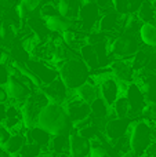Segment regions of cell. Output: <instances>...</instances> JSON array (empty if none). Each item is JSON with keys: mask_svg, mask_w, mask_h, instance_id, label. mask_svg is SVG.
<instances>
[{"mask_svg": "<svg viewBox=\"0 0 156 157\" xmlns=\"http://www.w3.org/2000/svg\"><path fill=\"white\" fill-rule=\"evenodd\" d=\"M37 125L53 136L69 135L73 131V123L69 119L65 106L58 103H49L40 112Z\"/></svg>", "mask_w": 156, "mask_h": 157, "instance_id": "6da1fadb", "label": "cell"}, {"mask_svg": "<svg viewBox=\"0 0 156 157\" xmlns=\"http://www.w3.org/2000/svg\"><path fill=\"white\" fill-rule=\"evenodd\" d=\"M130 150L138 157H142L155 142V130L145 120H135L129 130Z\"/></svg>", "mask_w": 156, "mask_h": 157, "instance_id": "7a4b0ae2", "label": "cell"}, {"mask_svg": "<svg viewBox=\"0 0 156 157\" xmlns=\"http://www.w3.org/2000/svg\"><path fill=\"white\" fill-rule=\"evenodd\" d=\"M58 72H60L61 80L65 83V86L68 87L71 91H75V90L79 88L80 86L87 83L88 78L91 76L90 68L86 65L82 58H72V59H68Z\"/></svg>", "mask_w": 156, "mask_h": 157, "instance_id": "3957f363", "label": "cell"}, {"mask_svg": "<svg viewBox=\"0 0 156 157\" xmlns=\"http://www.w3.org/2000/svg\"><path fill=\"white\" fill-rule=\"evenodd\" d=\"M108 50H109V55L115 59L129 61L140 51V41L135 35L122 33V35L111 39L108 43Z\"/></svg>", "mask_w": 156, "mask_h": 157, "instance_id": "277c9868", "label": "cell"}, {"mask_svg": "<svg viewBox=\"0 0 156 157\" xmlns=\"http://www.w3.org/2000/svg\"><path fill=\"white\" fill-rule=\"evenodd\" d=\"M50 103L47 95L41 91V88H36L30 94V97L21 105L22 117H24V124L29 130L32 127L37 125V120L40 116V112Z\"/></svg>", "mask_w": 156, "mask_h": 157, "instance_id": "5b68a950", "label": "cell"}, {"mask_svg": "<svg viewBox=\"0 0 156 157\" xmlns=\"http://www.w3.org/2000/svg\"><path fill=\"white\" fill-rule=\"evenodd\" d=\"M6 90H7V94L10 97V102L21 106L36 90V87L24 76L21 78L10 76L8 81L6 83Z\"/></svg>", "mask_w": 156, "mask_h": 157, "instance_id": "8992f818", "label": "cell"}, {"mask_svg": "<svg viewBox=\"0 0 156 157\" xmlns=\"http://www.w3.org/2000/svg\"><path fill=\"white\" fill-rule=\"evenodd\" d=\"M102 17V8L94 2L83 3L80 10L79 18H77V29L83 30L86 33H91L97 26Z\"/></svg>", "mask_w": 156, "mask_h": 157, "instance_id": "52a82bcc", "label": "cell"}, {"mask_svg": "<svg viewBox=\"0 0 156 157\" xmlns=\"http://www.w3.org/2000/svg\"><path fill=\"white\" fill-rule=\"evenodd\" d=\"M124 19H126V15H122V14L116 13L115 10L107 11L105 14H102L97 29L108 36H113V35L119 36L123 33Z\"/></svg>", "mask_w": 156, "mask_h": 157, "instance_id": "ba28073f", "label": "cell"}, {"mask_svg": "<svg viewBox=\"0 0 156 157\" xmlns=\"http://www.w3.org/2000/svg\"><path fill=\"white\" fill-rule=\"evenodd\" d=\"M64 106H65L66 112H68V114H69V119L72 120V123H73V124L83 121V120H86V119H88V117H90V114H91L90 105H88V103H86L84 101L79 99V98L75 95V91L72 92L71 98H69V99L64 103Z\"/></svg>", "mask_w": 156, "mask_h": 157, "instance_id": "9c48e42d", "label": "cell"}, {"mask_svg": "<svg viewBox=\"0 0 156 157\" xmlns=\"http://www.w3.org/2000/svg\"><path fill=\"white\" fill-rule=\"evenodd\" d=\"M126 98L129 101L130 105V117L131 116H141L142 110L145 109V106L148 105V101H146L145 94L142 92V90L140 88L137 83H130L127 86L126 90Z\"/></svg>", "mask_w": 156, "mask_h": 157, "instance_id": "30bf717a", "label": "cell"}, {"mask_svg": "<svg viewBox=\"0 0 156 157\" xmlns=\"http://www.w3.org/2000/svg\"><path fill=\"white\" fill-rule=\"evenodd\" d=\"M28 68L36 75L43 86H49L50 83L60 77V72L54 68L50 62L41 59H32L28 62Z\"/></svg>", "mask_w": 156, "mask_h": 157, "instance_id": "8fae6325", "label": "cell"}, {"mask_svg": "<svg viewBox=\"0 0 156 157\" xmlns=\"http://www.w3.org/2000/svg\"><path fill=\"white\" fill-rule=\"evenodd\" d=\"M41 91L47 95L50 103H58V105H64L71 98L72 92H73L65 86V83L61 80V77L55 78L49 86H43Z\"/></svg>", "mask_w": 156, "mask_h": 157, "instance_id": "7c38bea8", "label": "cell"}, {"mask_svg": "<svg viewBox=\"0 0 156 157\" xmlns=\"http://www.w3.org/2000/svg\"><path fill=\"white\" fill-rule=\"evenodd\" d=\"M131 123H133V120L130 119V117H126V119H119V117H116V119L109 120L107 127H105V131H104L108 142H109L111 145H113L118 139L127 135L130 127H131Z\"/></svg>", "mask_w": 156, "mask_h": 157, "instance_id": "4fadbf2b", "label": "cell"}, {"mask_svg": "<svg viewBox=\"0 0 156 157\" xmlns=\"http://www.w3.org/2000/svg\"><path fill=\"white\" fill-rule=\"evenodd\" d=\"M3 124L8 128L13 134L17 132H25L26 134L28 128L24 124V117H22L21 106L17 103H8L6 108V119Z\"/></svg>", "mask_w": 156, "mask_h": 157, "instance_id": "5bb4252c", "label": "cell"}, {"mask_svg": "<svg viewBox=\"0 0 156 157\" xmlns=\"http://www.w3.org/2000/svg\"><path fill=\"white\" fill-rule=\"evenodd\" d=\"M109 69L112 72V76L118 78L120 83H134L135 80V71L133 69L130 61L126 59H115L111 62Z\"/></svg>", "mask_w": 156, "mask_h": 157, "instance_id": "9a60e30c", "label": "cell"}, {"mask_svg": "<svg viewBox=\"0 0 156 157\" xmlns=\"http://www.w3.org/2000/svg\"><path fill=\"white\" fill-rule=\"evenodd\" d=\"M91 152V141L82 136L77 131L69 135V155L71 157H88Z\"/></svg>", "mask_w": 156, "mask_h": 157, "instance_id": "2e32d148", "label": "cell"}, {"mask_svg": "<svg viewBox=\"0 0 156 157\" xmlns=\"http://www.w3.org/2000/svg\"><path fill=\"white\" fill-rule=\"evenodd\" d=\"M26 139H28V142H33V144L39 145L44 152H49L53 135H50L46 130H43V128H40L39 125H36V127H32V128H29V130H26Z\"/></svg>", "mask_w": 156, "mask_h": 157, "instance_id": "e0dca14e", "label": "cell"}, {"mask_svg": "<svg viewBox=\"0 0 156 157\" xmlns=\"http://www.w3.org/2000/svg\"><path fill=\"white\" fill-rule=\"evenodd\" d=\"M82 6H83L82 0H60L58 11H60L61 15L65 17L66 19L75 22L79 18Z\"/></svg>", "mask_w": 156, "mask_h": 157, "instance_id": "ac0fdd59", "label": "cell"}, {"mask_svg": "<svg viewBox=\"0 0 156 157\" xmlns=\"http://www.w3.org/2000/svg\"><path fill=\"white\" fill-rule=\"evenodd\" d=\"M79 51H80V57H82V59L84 61V63L88 66V68H90L91 72L101 69L99 57H98V52H97L96 46L87 43V44H84V46H83Z\"/></svg>", "mask_w": 156, "mask_h": 157, "instance_id": "d6986e66", "label": "cell"}, {"mask_svg": "<svg viewBox=\"0 0 156 157\" xmlns=\"http://www.w3.org/2000/svg\"><path fill=\"white\" fill-rule=\"evenodd\" d=\"M75 95H76L79 99L84 101L86 103L91 105L97 98H99V87L97 84H91V83H84L83 86H80L79 88L75 90Z\"/></svg>", "mask_w": 156, "mask_h": 157, "instance_id": "ffe728a7", "label": "cell"}, {"mask_svg": "<svg viewBox=\"0 0 156 157\" xmlns=\"http://www.w3.org/2000/svg\"><path fill=\"white\" fill-rule=\"evenodd\" d=\"M44 24H46L47 30H50V32L62 33V32H65V30L71 29L75 25V22L69 21V19H66L65 17H62L61 14H58V15L50 17V18L44 19Z\"/></svg>", "mask_w": 156, "mask_h": 157, "instance_id": "44dd1931", "label": "cell"}, {"mask_svg": "<svg viewBox=\"0 0 156 157\" xmlns=\"http://www.w3.org/2000/svg\"><path fill=\"white\" fill-rule=\"evenodd\" d=\"M28 142L26 139V134L25 132H17V134H13L11 138L7 141V144L3 146V149L6 152H8L11 156L14 155H19V152L22 150V147L25 146V144Z\"/></svg>", "mask_w": 156, "mask_h": 157, "instance_id": "7402d4cb", "label": "cell"}, {"mask_svg": "<svg viewBox=\"0 0 156 157\" xmlns=\"http://www.w3.org/2000/svg\"><path fill=\"white\" fill-rule=\"evenodd\" d=\"M140 40L149 48H156V24H144L141 26L140 32Z\"/></svg>", "mask_w": 156, "mask_h": 157, "instance_id": "603a6c76", "label": "cell"}, {"mask_svg": "<svg viewBox=\"0 0 156 157\" xmlns=\"http://www.w3.org/2000/svg\"><path fill=\"white\" fill-rule=\"evenodd\" d=\"M71 135V134H69ZM69 135H57L53 136L51 144H50L49 152L54 156L69 153Z\"/></svg>", "mask_w": 156, "mask_h": 157, "instance_id": "cb8c5ba5", "label": "cell"}, {"mask_svg": "<svg viewBox=\"0 0 156 157\" xmlns=\"http://www.w3.org/2000/svg\"><path fill=\"white\" fill-rule=\"evenodd\" d=\"M151 55H152V48L151 50L140 48V51H138L131 59H129L130 63H131V66H133V69L135 71V73L146 69V65H148L149 59H151Z\"/></svg>", "mask_w": 156, "mask_h": 157, "instance_id": "d4e9b609", "label": "cell"}, {"mask_svg": "<svg viewBox=\"0 0 156 157\" xmlns=\"http://www.w3.org/2000/svg\"><path fill=\"white\" fill-rule=\"evenodd\" d=\"M144 25V22L140 19L137 13H130L126 15L124 19V28L123 33H130V35H135L137 32H140L141 26Z\"/></svg>", "mask_w": 156, "mask_h": 157, "instance_id": "484cf974", "label": "cell"}, {"mask_svg": "<svg viewBox=\"0 0 156 157\" xmlns=\"http://www.w3.org/2000/svg\"><path fill=\"white\" fill-rule=\"evenodd\" d=\"M155 13H156V7L151 0H145L142 3V6L140 7V10L137 11L138 17H140V19L144 24H152V21H155Z\"/></svg>", "mask_w": 156, "mask_h": 157, "instance_id": "4316f807", "label": "cell"}, {"mask_svg": "<svg viewBox=\"0 0 156 157\" xmlns=\"http://www.w3.org/2000/svg\"><path fill=\"white\" fill-rule=\"evenodd\" d=\"M112 109H113L115 116L119 117V119L130 117V105H129V101H127L126 95H120L119 99L115 102V105L112 106Z\"/></svg>", "mask_w": 156, "mask_h": 157, "instance_id": "83f0119b", "label": "cell"}, {"mask_svg": "<svg viewBox=\"0 0 156 157\" xmlns=\"http://www.w3.org/2000/svg\"><path fill=\"white\" fill-rule=\"evenodd\" d=\"M44 150L41 149L39 145L33 144V142H26L25 146L22 147V150L19 152L21 157H40L43 155Z\"/></svg>", "mask_w": 156, "mask_h": 157, "instance_id": "f1b7e54d", "label": "cell"}, {"mask_svg": "<svg viewBox=\"0 0 156 157\" xmlns=\"http://www.w3.org/2000/svg\"><path fill=\"white\" fill-rule=\"evenodd\" d=\"M15 35V26L8 19H3L2 25H0V39L3 41H10Z\"/></svg>", "mask_w": 156, "mask_h": 157, "instance_id": "f546056e", "label": "cell"}, {"mask_svg": "<svg viewBox=\"0 0 156 157\" xmlns=\"http://www.w3.org/2000/svg\"><path fill=\"white\" fill-rule=\"evenodd\" d=\"M112 7L116 13L122 15L130 14V2L129 0H112Z\"/></svg>", "mask_w": 156, "mask_h": 157, "instance_id": "4dcf8cb0", "label": "cell"}, {"mask_svg": "<svg viewBox=\"0 0 156 157\" xmlns=\"http://www.w3.org/2000/svg\"><path fill=\"white\" fill-rule=\"evenodd\" d=\"M60 11H58V7L54 6L53 3H46L44 6H41L40 8V17L44 19L50 18V17H54V15H58Z\"/></svg>", "mask_w": 156, "mask_h": 157, "instance_id": "1f68e13d", "label": "cell"}, {"mask_svg": "<svg viewBox=\"0 0 156 157\" xmlns=\"http://www.w3.org/2000/svg\"><path fill=\"white\" fill-rule=\"evenodd\" d=\"M11 135H13V132H11L4 124H0V146L2 147L4 146L8 139L11 138Z\"/></svg>", "mask_w": 156, "mask_h": 157, "instance_id": "d6a6232c", "label": "cell"}, {"mask_svg": "<svg viewBox=\"0 0 156 157\" xmlns=\"http://www.w3.org/2000/svg\"><path fill=\"white\" fill-rule=\"evenodd\" d=\"M10 78V72H8V66L0 62V84L6 86V83Z\"/></svg>", "mask_w": 156, "mask_h": 157, "instance_id": "836d02e7", "label": "cell"}, {"mask_svg": "<svg viewBox=\"0 0 156 157\" xmlns=\"http://www.w3.org/2000/svg\"><path fill=\"white\" fill-rule=\"evenodd\" d=\"M19 2L22 3V4L25 6V7L28 8V10H30L33 13V11L36 10V8L40 6V2L41 0H19Z\"/></svg>", "mask_w": 156, "mask_h": 157, "instance_id": "e575fe53", "label": "cell"}, {"mask_svg": "<svg viewBox=\"0 0 156 157\" xmlns=\"http://www.w3.org/2000/svg\"><path fill=\"white\" fill-rule=\"evenodd\" d=\"M146 71L151 72V73L156 75V52L152 50V55H151V59H149L148 65H146Z\"/></svg>", "mask_w": 156, "mask_h": 157, "instance_id": "d590c367", "label": "cell"}, {"mask_svg": "<svg viewBox=\"0 0 156 157\" xmlns=\"http://www.w3.org/2000/svg\"><path fill=\"white\" fill-rule=\"evenodd\" d=\"M0 103H4V105L10 103V97L7 94L6 86H2V84H0Z\"/></svg>", "mask_w": 156, "mask_h": 157, "instance_id": "8d00e7d4", "label": "cell"}, {"mask_svg": "<svg viewBox=\"0 0 156 157\" xmlns=\"http://www.w3.org/2000/svg\"><path fill=\"white\" fill-rule=\"evenodd\" d=\"M96 3L102 8V10H107L109 7V4L112 3V0H96Z\"/></svg>", "mask_w": 156, "mask_h": 157, "instance_id": "74e56055", "label": "cell"}, {"mask_svg": "<svg viewBox=\"0 0 156 157\" xmlns=\"http://www.w3.org/2000/svg\"><path fill=\"white\" fill-rule=\"evenodd\" d=\"M6 108H7V105H4V103H0V124H3V123H4V119H6Z\"/></svg>", "mask_w": 156, "mask_h": 157, "instance_id": "f35d334b", "label": "cell"}, {"mask_svg": "<svg viewBox=\"0 0 156 157\" xmlns=\"http://www.w3.org/2000/svg\"><path fill=\"white\" fill-rule=\"evenodd\" d=\"M0 157H13V156H11L8 152H6V150L0 146Z\"/></svg>", "mask_w": 156, "mask_h": 157, "instance_id": "ab89813d", "label": "cell"}, {"mask_svg": "<svg viewBox=\"0 0 156 157\" xmlns=\"http://www.w3.org/2000/svg\"><path fill=\"white\" fill-rule=\"evenodd\" d=\"M119 157H138L137 155H134V153L130 150V152H127V153H123V155H120Z\"/></svg>", "mask_w": 156, "mask_h": 157, "instance_id": "60d3db41", "label": "cell"}, {"mask_svg": "<svg viewBox=\"0 0 156 157\" xmlns=\"http://www.w3.org/2000/svg\"><path fill=\"white\" fill-rule=\"evenodd\" d=\"M55 157H71V155H69V153H64V155H58Z\"/></svg>", "mask_w": 156, "mask_h": 157, "instance_id": "b9f144b4", "label": "cell"}, {"mask_svg": "<svg viewBox=\"0 0 156 157\" xmlns=\"http://www.w3.org/2000/svg\"><path fill=\"white\" fill-rule=\"evenodd\" d=\"M83 3H88V2H94V0H82Z\"/></svg>", "mask_w": 156, "mask_h": 157, "instance_id": "7bdbcfd3", "label": "cell"}, {"mask_svg": "<svg viewBox=\"0 0 156 157\" xmlns=\"http://www.w3.org/2000/svg\"><path fill=\"white\" fill-rule=\"evenodd\" d=\"M151 2H152V3H154V6H155V7H156V0H151Z\"/></svg>", "mask_w": 156, "mask_h": 157, "instance_id": "ee69618b", "label": "cell"}, {"mask_svg": "<svg viewBox=\"0 0 156 157\" xmlns=\"http://www.w3.org/2000/svg\"><path fill=\"white\" fill-rule=\"evenodd\" d=\"M155 24H156V13H155Z\"/></svg>", "mask_w": 156, "mask_h": 157, "instance_id": "f6af8a7d", "label": "cell"}, {"mask_svg": "<svg viewBox=\"0 0 156 157\" xmlns=\"http://www.w3.org/2000/svg\"><path fill=\"white\" fill-rule=\"evenodd\" d=\"M0 25H2V21H0Z\"/></svg>", "mask_w": 156, "mask_h": 157, "instance_id": "bcb514c9", "label": "cell"}]
</instances>
